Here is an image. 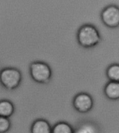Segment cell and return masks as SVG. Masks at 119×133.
<instances>
[{
  "label": "cell",
  "mask_w": 119,
  "mask_h": 133,
  "mask_svg": "<svg viewBox=\"0 0 119 133\" xmlns=\"http://www.w3.org/2000/svg\"><path fill=\"white\" fill-rule=\"evenodd\" d=\"M77 40L79 45L82 48H91L100 43L101 36L95 26L87 24L79 29L77 34Z\"/></svg>",
  "instance_id": "6da1fadb"
},
{
  "label": "cell",
  "mask_w": 119,
  "mask_h": 133,
  "mask_svg": "<svg viewBox=\"0 0 119 133\" xmlns=\"http://www.w3.org/2000/svg\"><path fill=\"white\" fill-rule=\"evenodd\" d=\"M31 78L37 83L46 84L50 82L52 75L50 66L43 61H34L29 66Z\"/></svg>",
  "instance_id": "7a4b0ae2"
},
{
  "label": "cell",
  "mask_w": 119,
  "mask_h": 133,
  "mask_svg": "<svg viewBox=\"0 0 119 133\" xmlns=\"http://www.w3.org/2000/svg\"><path fill=\"white\" fill-rule=\"evenodd\" d=\"M22 75L17 68H5L0 70V84L7 90L17 88L22 82Z\"/></svg>",
  "instance_id": "3957f363"
},
{
  "label": "cell",
  "mask_w": 119,
  "mask_h": 133,
  "mask_svg": "<svg viewBox=\"0 0 119 133\" xmlns=\"http://www.w3.org/2000/svg\"><path fill=\"white\" fill-rule=\"evenodd\" d=\"M100 18L102 23L111 29L119 26V7L116 5H109L101 12Z\"/></svg>",
  "instance_id": "277c9868"
},
{
  "label": "cell",
  "mask_w": 119,
  "mask_h": 133,
  "mask_svg": "<svg viewBox=\"0 0 119 133\" xmlns=\"http://www.w3.org/2000/svg\"><path fill=\"white\" fill-rule=\"evenodd\" d=\"M72 105L78 112L82 114L88 113L93 109V99L92 96L87 93H79L74 97Z\"/></svg>",
  "instance_id": "5b68a950"
},
{
  "label": "cell",
  "mask_w": 119,
  "mask_h": 133,
  "mask_svg": "<svg viewBox=\"0 0 119 133\" xmlns=\"http://www.w3.org/2000/svg\"><path fill=\"white\" fill-rule=\"evenodd\" d=\"M104 94L111 101L119 100V82L109 81L104 87Z\"/></svg>",
  "instance_id": "8992f818"
},
{
  "label": "cell",
  "mask_w": 119,
  "mask_h": 133,
  "mask_svg": "<svg viewBox=\"0 0 119 133\" xmlns=\"http://www.w3.org/2000/svg\"><path fill=\"white\" fill-rule=\"evenodd\" d=\"M52 128L48 121L45 119H38L33 123L31 132L32 133H51Z\"/></svg>",
  "instance_id": "52a82bcc"
},
{
  "label": "cell",
  "mask_w": 119,
  "mask_h": 133,
  "mask_svg": "<svg viewBox=\"0 0 119 133\" xmlns=\"http://www.w3.org/2000/svg\"><path fill=\"white\" fill-rule=\"evenodd\" d=\"M15 111L13 103L9 100L0 101V116L4 117H11Z\"/></svg>",
  "instance_id": "ba28073f"
},
{
  "label": "cell",
  "mask_w": 119,
  "mask_h": 133,
  "mask_svg": "<svg viewBox=\"0 0 119 133\" xmlns=\"http://www.w3.org/2000/svg\"><path fill=\"white\" fill-rule=\"evenodd\" d=\"M98 132L97 125L91 121L81 123L75 130L76 133H96Z\"/></svg>",
  "instance_id": "9c48e42d"
},
{
  "label": "cell",
  "mask_w": 119,
  "mask_h": 133,
  "mask_svg": "<svg viewBox=\"0 0 119 133\" xmlns=\"http://www.w3.org/2000/svg\"><path fill=\"white\" fill-rule=\"evenodd\" d=\"M52 133H73V128L66 122H58L52 128Z\"/></svg>",
  "instance_id": "30bf717a"
},
{
  "label": "cell",
  "mask_w": 119,
  "mask_h": 133,
  "mask_svg": "<svg viewBox=\"0 0 119 133\" xmlns=\"http://www.w3.org/2000/svg\"><path fill=\"white\" fill-rule=\"evenodd\" d=\"M107 77L109 81L119 82V64L113 63L107 68Z\"/></svg>",
  "instance_id": "8fae6325"
},
{
  "label": "cell",
  "mask_w": 119,
  "mask_h": 133,
  "mask_svg": "<svg viewBox=\"0 0 119 133\" xmlns=\"http://www.w3.org/2000/svg\"><path fill=\"white\" fill-rule=\"evenodd\" d=\"M11 127V122L9 118L0 116V133L6 132Z\"/></svg>",
  "instance_id": "7c38bea8"
}]
</instances>
